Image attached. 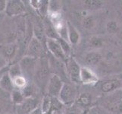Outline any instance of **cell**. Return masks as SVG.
<instances>
[{
    "mask_svg": "<svg viewBox=\"0 0 122 114\" xmlns=\"http://www.w3.org/2000/svg\"><path fill=\"white\" fill-rule=\"evenodd\" d=\"M50 75V67L48 59L44 56H40L37 60L34 74L35 81L37 85L43 88L46 87Z\"/></svg>",
    "mask_w": 122,
    "mask_h": 114,
    "instance_id": "cell-1",
    "label": "cell"
},
{
    "mask_svg": "<svg viewBox=\"0 0 122 114\" xmlns=\"http://www.w3.org/2000/svg\"><path fill=\"white\" fill-rule=\"evenodd\" d=\"M77 98V92L76 88L71 84L64 83L61 90L57 99L63 105L66 107L73 106L74 101Z\"/></svg>",
    "mask_w": 122,
    "mask_h": 114,
    "instance_id": "cell-2",
    "label": "cell"
},
{
    "mask_svg": "<svg viewBox=\"0 0 122 114\" xmlns=\"http://www.w3.org/2000/svg\"><path fill=\"white\" fill-rule=\"evenodd\" d=\"M37 60L38 59L24 56L19 62V65L21 69L22 74L27 79V78L34 77Z\"/></svg>",
    "mask_w": 122,
    "mask_h": 114,
    "instance_id": "cell-3",
    "label": "cell"
},
{
    "mask_svg": "<svg viewBox=\"0 0 122 114\" xmlns=\"http://www.w3.org/2000/svg\"><path fill=\"white\" fill-rule=\"evenodd\" d=\"M63 84H64V82L62 81L59 75H58L57 74L51 75L46 87V91H47V94L51 98H57L61 90Z\"/></svg>",
    "mask_w": 122,
    "mask_h": 114,
    "instance_id": "cell-4",
    "label": "cell"
},
{
    "mask_svg": "<svg viewBox=\"0 0 122 114\" xmlns=\"http://www.w3.org/2000/svg\"><path fill=\"white\" fill-rule=\"evenodd\" d=\"M46 45L49 53L52 56L57 59L58 60L64 62L67 60V56L65 53L63 51L61 47L60 43H58L57 39H52V38H47L46 41Z\"/></svg>",
    "mask_w": 122,
    "mask_h": 114,
    "instance_id": "cell-5",
    "label": "cell"
},
{
    "mask_svg": "<svg viewBox=\"0 0 122 114\" xmlns=\"http://www.w3.org/2000/svg\"><path fill=\"white\" fill-rule=\"evenodd\" d=\"M67 72H68V77L71 81L74 84H79L81 83V78H80V75H81V69L78 62L74 60V58H69L67 60Z\"/></svg>",
    "mask_w": 122,
    "mask_h": 114,
    "instance_id": "cell-6",
    "label": "cell"
},
{
    "mask_svg": "<svg viewBox=\"0 0 122 114\" xmlns=\"http://www.w3.org/2000/svg\"><path fill=\"white\" fill-rule=\"evenodd\" d=\"M5 11L6 15L10 17L18 16L25 11V6L20 0H10L6 2Z\"/></svg>",
    "mask_w": 122,
    "mask_h": 114,
    "instance_id": "cell-7",
    "label": "cell"
},
{
    "mask_svg": "<svg viewBox=\"0 0 122 114\" xmlns=\"http://www.w3.org/2000/svg\"><path fill=\"white\" fill-rule=\"evenodd\" d=\"M43 51V45L36 37H33L29 41L27 48V53L25 56H28L35 59H39L42 56Z\"/></svg>",
    "mask_w": 122,
    "mask_h": 114,
    "instance_id": "cell-8",
    "label": "cell"
},
{
    "mask_svg": "<svg viewBox=\"0 0 122 114\" xmlns=\"http://www.w3.org/2000/svg\"><path fill=\"white\" fill-rule=\"evenodd\" d=\"M38 107H40L39 101L36 99L33 98H25L24 102L17 107V114H29Z\"/></svg>",
    "mask_w": 122,
    "mask_h": 114,
    "instance_id": "cell-9",
    "label": "cell"
},
{
    "mask_svg": "<svg viewBox=\"0 0 122 114\" xmlns=\"http://www.w3.org/2000/svg\"><path fill=\"white\" fill-rule=\"evenodd\" d=\"M80 78L81 82L86 85H92L98 81L97 75L87 67H81Z\"/></svg>",
    "mask_w": 122,
    "mask_h": 114,
    "instance_id": "cell-10",
    "label": "cell"
},
{
    "mask_svg": "<svg viewBox=\"0 0 122 114\" xmlns=\"http://www.w3.org/2000/svg\"><path fill=\"white\" fill-rule=\"evenodd\" d=\"M18 52V46L16 43H11L0 47V54L9 62L16 56Z\"/></svg>",
    "mask_w": 122,
    "mask_h": 114,
    "instance_id": "cell-11",
    "label": "cell"
},
{
    "mask_svg": "<svg viewBox=\"0 0 122 114\" xmlns=\"http://www.w3.org/2000/svg\"><path fill=\"white\" fill-rule=\"evenodd\" d=\"M106 107L112 113H120L122 112V97L114 94L106 103Z\"/></svg>",
    "mask_w": 122,
    "mask_h": 114,
    "instance_id": "cell-12",
    "label": "cell"
},
{
    "mask_svg": "<svg viewBox=\"0 0 122 114\" xmlns=\"http://www.w3.org/2000/svg\"><path fill=\"white\" fill-rule=\"evenodd\" d=\"M67 33H68V41L70 45H77L81 40V35L79 31L70 22H66Z\"/></svg>",
    "mask_w": 122,
    "mask_h": 114,
    "instance_id": "cell-13",
    "label": "cell"
},
{
    "mask_svg": "<svg viewBox=\"0 0 122 114\" xmlns=\"http://www.w3.org/2000/svg\"><path fill=\"white\" fill-rule=\"evenodd\" d=\"M0 89L9 93L15 89L13 81L10 77L9 74L8 73V71L4 72L0 78Z\"/></svg>",
    "mask_w": 122,
    "mask_h": 114,
    "instance_id": "cell-14",
    "label": "cell"
},
{
    "mask_svg": "<svg viewBox=\"0 0 122 114\" xmlns=\"http://www.w3.org/2000/svg\"><path fill=\"white\" fill-rule=\"evenodd\" d=\"M121 86V84L117 80H109L101 84L100 90L103 93H112L116 91Z\"/></svg>",
    "mask_w": 122,
    "mask_h": 114,
    "instance_id": "cell-15",
    "label": "cell"
},
{
    "mask_svg": "<svg viewBox=\"0 0 122 114\" xmlns=\"http://www.w3.org/2000/svg\"><path fill=\"white\" fill-rule=\"evenodd\" d=\"M102 60V56L98 52H90L85 56V62L88 65H96Z\"/></svg>",
    "mask_w": 122,
    "mask_h": 114,
    "instance_id": "cell-16",
    "label": "cell"
},
{
    "mask_svg": "<svg viewBox=\"0 0 122 114\" xmlns=\"http://www.w3.org/2000/svg\"><path fill=\"white\" fill-rule=\"evenodd\" d=\"M52 99L49 95L46 94L44 96V98H43V101L41 103V105L40 106L43 114H49L52 107Z\"/></svg>",
    "mask_w": 122,
    "mask_h": 114,
    "instance_id": "cell-17",
    "label": "cell"
},
{
    "mask_svg": "<svg viewBox=\"0 0 122 114\" xmlns=\"http://www.w3.org/2000/svg\"><path fill=\"white\" fill-rule=\"evenodd\" d=\"M77 102L79 106L81 107H87L90 106L92 103V95L88 93H83L81 94L77 98Z\"/></svg>",
    "mask_w": 122,
    "mask_h": 114,
    "instance_id": "cell-18",
    "label": "cell"
},
{
    "mask_svg": "<svg viewBox=\"0 0 122 114\" xmlns=\"http://www.w3.org/2000/svg\"><path fill=\"white\" fill-rule=\"evenodd\" d=\"M13 84L15 89L23 90L24 88L27 85V79L24 75H20L12 79Z\"/></svg>",
    "mask_w": 122,
    "mask_h": 114,
    "instance_id": "cell-19",
    "label": "cell"
},
{
    "mask_svg": "<svg viewBox=\"0 0 122 114\" xmlns=\"http://www.w3.org/2000/svg\"><path fill=\"white\" fill-rule=\"evenodd\" d=\"M11 95L12 101L17 105H20V103H22L25 99L22 91L18 89H15V88L11 92Z\"/></svg>",
    "mask_w": 122,
    "mask_h": 114,
    "instance_id": "cell-20",
    "label": "cell"
},
{
    "mask_svg": "<svg viewBox=\"0 0 122 114\" xmlns=\"http://www.w3.org/2000/svg\"><path fill=\"white\" fill-rule=\"evenodd\" d=\"M103 2L99 0H86L84 1V6L90 10H96L102 6Z\"/></svg>",
    "mask_w": 122,
    "mask_h": 114,
    "instance_id": "cell-21",
    "label": "cell"
},
{
    "mask_svg": "<svg viewBox=\"0 0 122 114\" xmlns=\"http://www.w3.org/2000/svg\"><path fill=\"white\" fill-rule=\"evenodd\" d=\"M8 73L9 74L10 77L12 79L18 77V76L23 75L21 69H20V67L19 65V63H16V64L12 65L9 68V69H8Z\"/></svg>",
    "mask_w": 122,
    "mask_h": 114,
    "instance_id": "cell-22",
    "label": "cell"
},
{
    "mask_svg": "<svg viewBox=\"0 0 122 114\" xmlns=\"http://www.w3.org/2000/svg\"><path fill=\"white\" fill-rule=\"evenodd\" d=\"M57 40L58 41V43H60L61 47L62 48L63 51H64V53H65L66 56L68 57L70 55V53H71V45L68 43V41L62 39V38H61V37L57 38Z\"/></svg>",
    "mask_w": 122,
    "mask_h": 114,
    "instance_id": "cell-23",
    "label": "cell"
},
{
    "mask_svg": "<svg viewBox=\"0 0 122 114\" xmlns=\"http://www.w3.org/2000/svg\"><path fill=\"white\" fill-rule=\"evenodd\" d=\"M94 19L92 16H85L82 21V26L86 30H90L94 26Z\"/></svg>",
    "mask_w": 122,
    "mask_h": 114,
    "instance_id": "cell-24",
    "label": "cell"
},
{
    "mask_svg": "<svg viewBox=\"0 0 122 114\" xmlns=\"http://www.w3.org/2000/svg\"><path fill=\"white\" fill-rule=\"evenodd\" d=\"M90 45L92 48L99 49L103 46V40L97 36H93L90 40Z\"/></svg>",
    "mask_w": 122,
    "mask_h": 114,
    "instance_id": "cell-25",
    "label": "cell"
},
{
    "mask_svg": "<svg viewBox=\"0 0 122 114\" xmlns=\"http://www.w3.org/2000/svg\"><path fill=\"white\" fill-rule=\"evenodd\" d=\"M106 30L108 33H115L118 30V25L115 21H109L106 24Z\"/></svg>",
    "mask_w": 122,
    "mask_h": 114,
    "instance_id": "cell-26",
    "label": "cell"
},
{
    "mask_svg": "<svg viewBox=\"0 0 122 114\" xmlns=\"http://www.w3.org/2000/svg\"><path fill=\"white\" fill-rule=\"evenodd\" d=\"M44 2L45 1H43V0H30V1H29L30 6L33 8H34L36 10H39V11L41 9L42 7H43Z\"/></svg>",
    "mask_w": 122,
    "mask_h": 114,
    "instance_id": "cell-27",
    "label": "cell"
},
{
    "mask_svg": "<svg viewBox=\"0 0 122 114\" xmlns=\"http://www.w3.org/2000/svg\"><path fill=\"white\" fill-rule=\"evenodd\" d=\"M63 114H81V109L77 107L71 106L69 107V108L67 109V111L65 112Z\"/></svg>",
    "mask_w": 122,
    "mask_h": 114,
    "instance_id": "cell-28",
    "label": "cell"
},
{
    "mask_svg": "<svg viewBox=\"0 0 122 114\" xmlns=\"http://www.w3.org/2000/svg\"><path fill=\"white\" fill-rule=\"evenodd\" d=\"M8 61L4 58L1 54H0V71L3 69L8 64Z\"/></svg>",
    "mask_w": 122,
    "mask_h": 114,
    "instance_id": "cell-29",
    "label": "cell"
},
{
    "mask_svg": "<svg viewBox=\"0 0 122 114\" xmlns=\"http://www.w3.org/2000/svg\"><path fill=\"white\" fill-rule=\"evenodd\" d=\"M29 114H43V113H42V111H41L40 107H38L37 108H36L35 109H33V110L31 113H29Z\"/></svg>",
    "mask_w": 122,
    "mask_h": 114,
    "instance_id": "cell-30",
    "label": "cell"
},
{
    "mask_svg": "<svg viewBox=\"0 0 122 114\" xmlns=\"http://www.w3.org/2000/svg\"><path fill=\"white\" fill-rule=\"evenodd\" d=\"M4 114H11V113H4Z\"/></svg>",
    "mask_w": 122,
    "mask_h": 114,
    "instance_id": "cell-31",
    "label": "cell"
}]
</instances>
